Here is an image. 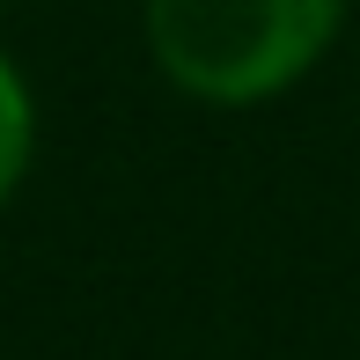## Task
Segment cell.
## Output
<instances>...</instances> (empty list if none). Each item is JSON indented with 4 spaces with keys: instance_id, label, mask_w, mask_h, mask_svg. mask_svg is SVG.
Masks as SVG:
<instances>
[{
    "instance_id": "obj_1",
    "label": "cell",
    "mask_w": 360,
    "mask_h": 360,
    "mask_svg": "<svg viewBox=\"0 0 360 360\" xmlns=\"http://www.w3.org/2000/svg\"><path fill=\"white\" fill-rule=\"evenodd\" d=\"M346 0H147V52L169 89L243 110L272 103L331 52Z\"/></svg>"
},
{
    "instance_id": "obj_2",
    "label": "cell",
    "mask_w": 360,
    "mask_h": 360,
    "mask_svg": "<svg viewBox=\"0 0 360 360\" xmlns=\"http://www.w3.org/2000/svg\"><path fill=\"white\" fill-rule=\"evenodd\" d=\"M30 155H37V96H30L22 67H15L8 44H0V206L22 191Z\"/></svg>"
}]
</instances>
